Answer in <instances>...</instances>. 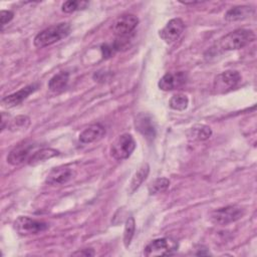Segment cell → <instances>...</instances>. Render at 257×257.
Masks as SVG:
<instances>
[{
    "label": "cell",
    "instance_id": "obj_1",
    "mask_svg": "<svg viewBox=\"0 0 257 257\" xmlns=\"http://www.w3.org/2000/svg\"><path fill=\"white\" fill-rule=\"evenodd\" d=\"M70 33V25L68 23L62 22L45 28L40 31L33 40L34 46L37 48H43L49 46L55 42L68 36Z\"/></svg>",
    "mask_w": 257,
    "mask_h": 257
},
{
    "label": "cell",
    "instance_id": "obj_2",
    "mask_svg": "<svg viewBox=\"0 0 257 257\" xmlns=\"http://www.w3.org/2000/svg\"><path fill=\"white\" fill-rule=\"evenodd\" d=\"M255 40V33L251 29L239 28L223 36L219 41V47L222 50L241 49Z\"/></svg>",
    "mask_w": 257,
    "mask_h": 257
},
{
    "label": "cell",
    "instance_id": "obj_3",
    "mask_svg": "<svg viewBox=\"0 0 257 257\" xmlns=\"http://www.w3.org/2000/svg\"><path fill=\"white\" fill-rule=\"evenodd\" d=\"M178 242L171 237L159 238L151 241L144 249V255L148 257L168 256L178 250Z\"/></svg>",
    "mask_w": 257,
    "mask_h": 257
},
{
    "label": "cell",
    "instance_id": "obj_4",
    "mask_svg": "<svg viewBox=\"0 0 257 257\" xmlns=\"http://www.w3.org/2000/svg\"><path fill=\"white\" fill-rule=\"evenodd\" d=\"M244 215V209L238 205H229L214 210L210 215V220L216 225H228L241 219Z\"/></svg>",
    "mask_w": 257,
    "mask_h": 257
},
{
    "label": "cell",
    "instance_id": "obj_5",
    "mask_svg": "<svg viewBox=\"0 0 257 257\" xmlns=\"http://www.w3.org/2000/svg\"><path fill=\"white\" fill-rule=\"evenodd\" d=\"M15 231L21 236L35 235L46 231L49 228L48 223L35 220L27 216H19L13 223Z\"/></svg>",
    "mask_w": 257,
    "mask_h": 257
},
{
    "label": "cell",
    "instance_id": "obj_6",
    "mask_svg": "<svg viewBox=\"0 0 257 257\" xmlns=\"http://www.w3.org/2000/svg\"><path fill=\"white\" fill-rule=\"evenodd\" d=\"M136 149V141L130 134L118 136L110 146V155L117 161L125 160Z\"/></svg>",
    "mask_w": 257,
    "mask_h": 257
},
{
    "label": "cell",
    "instance_id": "obj_7",
    "mask_svg": "<svg viewBox=\"0 0 257 257\" xmlns=\"http://www.w3.org/2000/svg\"><path fill=\"white\" fill-rule=\"evenodd\" d=\"M241 76L236 70H226L216 75L213 83L215 93L223 94L237 86L240 82Z\"/></svg>",
    "mask_w": 257,
    "mask_h": 257
},
{
    "label": "cell",
    "instance_id": "obj_8",
    "mask_svg": "<svg viewBox=\"0 0 257 257\" xmlns=\"http://www.w3.org/2000/svg\"><path fill=\"white\" fill-rule=\"evenodd\" d=\"M139 24V18L134 14L119 16L112 25V31L117 37H126Z\"/></svg>",
    "mask_w": 257,
    "mask_h": 257
},
{
    "label": "cell",
    "instance_id": "obj_9",
    "mask_svg": "<svg viewBox=\"0 0 257 257\" xmlns=\"http://www.w3.org/2000/svg\"><path fill=\"white\" fill-rule=\"evenodd\" d=\"M185 28L184 21L181 18L171 19L163 29L160 30L159 35L166 43H173L179 39Z\"/></svg>",
    "mask_w": 257,
    "mask_h": 257
},
{
    "label": "cell",
    "instance_id": "obj_10",
    "mask_svg": "<svg viewBox=\"0 0 257 257\" xmlns=\"http://www.w3.org/2000/svg\"><path fill=\"white\" fill-rule=\"evenodd\" d=\"M34 147L35 146L32 143H28V142H23L17 145L8 154L7 163H9L12 166H18L26 161L28 162L29 158L33 154L32 150Z\"/></svg>",
    "mask_w": 257,
    "mask_h": 257
},
{
    "label": "cell",
    "instance_id": "obj_11",
    "mask_svg": "<svg viewBox=\"0 0 257 257\" xmlns=\"http://www.w3.org/2000/svg\"><path fill=\"white\" fill-rule=\"evenodd\" d=\"M75 175L74 170L67 166H58L53 168L46 176L45 183L48 185H63L70 181Z\"/></svg>",
    "mask_w": 257,
    "mask_h": 257
},
{
    "label": "cell",
    "instance_id": "obj_12",
    "mask_svg": "<svg viewBox=\"0 0 257 257\" xmlns=\"http://www.w3.org/2000/svg\"><path fill=\"white\" fill-rule=\"evenodd\" d=\"M37 88H38V84L37 83H32V84L26 85V86L22 87L21 89H19L18 91L4 96L1 99V103H2L3 106L8 107V108L9 107H14V106L20 104L31 93H33Z\"/></svg>",
    "mask_w": 257,
    "mask_h": 257
},
{
    "label": "cell",
    "instance_id": "obj_13",
    "mask_svg": "<svg viewBox=\"0 0 257 257\" xmlns=\"http://www.w3.org/2000/svg\"><path fill=\"white\" fill-rule=\"evenodd\" d=\"M135 126L148 140H153L156 137V125L150 114L139 113L135 119Z\"/></svg>",
    "mask_w": 257,
    "mask_h": 257
},
{
    "label": "cell",
    "instance_id": "obj_14",
    "mask_svg": "<svg viewBox=\"0 0 257 257\" xmlns=\"http://www.w3.org/2000/svg\"><path fill=\"white\" fill-rule=\"evenodd\" d=\"M185 82H186V75L184 72L179 71L175 74L168 72L159 80L158 85H159L160 89L169 91V90H173V89L181 86Z\"/></svg>",
    "mask_w": 257,
    "mask_h": 257
},
{
    "label": "cell",
    "instance_id": "obj_15",
    "mask_svg": "<svg viewBox=\"0 0 257 257\" xmlns=\"http://www.w3.org/2000/svg\"><path fill=\"white\" fill-rule=\"evenodd\" d=\"M105 135V128L100 123H93L86 126L78 137V140L82 144H90L100 140Z\"/></svg>",
    "mask_w": 257,
    "mask_h": 257
},
{
    "label": "cell",
    "instance_id": "obj_16",
    "mask_svg": "<svg viewBox=\"0 0 257 257\" xmlns=\"http://www.w3.org/2000/svg\"><path fill=\"white\" fill-rule=\"evenodd\" d=\"M255 12V9L252 6L248 5H238L230 8L224 15L225 20L229 22L240 21L247 18H250Z\"/></svg>",
    "mask_w": 257,
    "mask_h": 257
},
{
    "label": "cell",
    "instance_id": "obj_17",
    "mask_svg": "<svg viewBox=\"0 0 257 257\" xmlns=\"http://www.w3.org/2000/svg\"><path fill=\"white\" fill-rule=\"evenodd\" d=\"M149 173H150V167H149L148 163L143 164L138 169V171L135 173V175L131 181V184H130L128 192L131 194H133L135 191H137L140 188V186L143 184V182L147 179Z\"/></svg>",
    "mask_w": 257,
    "mask_h": 257
},
{
    "label": "cell",
    "instance_id": "obj_18",
    "mask_svg": "<svg viewBox=\"0 0 257 257\" xmlns=\"http://www.w3.org/2000/svg\"><path fill=\"white\" fill-rule=\"evenodd\" d=\"M59 155V151L52 149V148H43L40 149L38 151H35L31 157L28 160V164L29 165H35L38 164L40 162H44L48 159H51L55 156Z\"/></svg>",
    "mask_w": 257,
    "mask_h": 257
},
{
    "label": "cell",
    "instance_id": "obj_19",
    "mask_svg": "<svg viewBox=\"0 0 257 257\" xmlns=\"http://www.w3.org/2000/svg\"><path fill=\"white\" fill-rule=\"evenodd\" d=\"M68 80L69 73L67 71H60L50 78L48 82V88L51 91H60L67 85Z\"/></svg>",
    "mask_w": 257,
    "mask_h": 257
},
{
    "label": "cell",
    "instance_id": "obj_20",
    "mask_svg": "<svg viewBox=\"0 0 257 257\" xmlns=\"http://www.w3.org/2000/svg\"><path fill=\"white\" fill-rule=\"evenodd\" d=\"M212 136L211 128L206 124H196L191 127L189 137L194 141H206Z\"/></svg>",
    "mask_w": 257,
    "mask_h": 257
},
{
    "label": "cell",
    "instance_id": "obj_21",
    "mask_svg": "<svg viewBox=\"0 0 257 257\" xmlns=\"http://www.w3.org/2000/svg\"><path fill=\"white\" fill-rule=\"evenodd\" d=\"M30 124V118L27 115H17L7 124V128L11 132H19L26 130Z\"/></svg>",
    "mask_w": 257,
    "mask_h": 257
},
{
    "label": "cell",
    "instance_id": "obj_22",
    "mask_svg": "<svg viewBox=\"0 0 257 257\" xmlns=\"http://www.w3.org/2000/svg\"><path fill=\"white\" fill-rule=\"evenodd\" d=\"M170 186V181L167 178H157L149 185V194L156 195L166 191Z\"/></svg>",
    "mask_w": 257,
    "mask_h": 257
},
{
    "label": "cell",
    "instance_id": "obj_23",
    "mask_svg": "<svg viewBox=\"0 0 257 257\" xmlns=\"http://www.w3.org/2000/svg\"><path fill=\"white\" fill-rule=\"evenodd\" d=\"M135 230H136V222H135L134 217L131 216L125 221L124 231H123V244L126 248L131 245L132 239L135 234Z\"/></svg>",
    "mask_w": 257,
    "mask_h": 257
},
{
    "label": "cell",
    "instance_id": "obj_24",
    "mask_svg": "<svg viewBox=\"0 0 257 257\" xmlns=\"http://www.w3.org/2000/svg\"><path fill=\"white\" fill-rule=\"evenodd\" d=\"M169 104H170V107L175 110H184L187 108L189 104V99L185 94L178 93L171 97Z\"/></svg>",
    "mask_w": 257,
    "mask_h": 257
},
{
    "label": "cell",
    "instance_id": "obj_25",
    "mask_svg": "<svg viewBox=\"0 0 257 257\" xmlns=\"http://www.w3.org/2000/svg\"><path fill=\"white\" fill-rule=\"evenodd\" d=\"M88 5V2L86 1H65L62 6H61V10L64 13H72L74 11L77 10H81V9H85L86 6Z\"/></svg>",
    "mask_w": 257,
    "mask_h": 257
},
{
    "label": "cell",
    "instance_id": "obj_26",
    "mask_svg": "<svg viewBox=\"0 0 257 257\" xmlns=\"http://www.w3.org/2000/svg\"><path fill=\"white\" fill-rule=\"evenodd\" d=\"M14 13L10 10H2L0 12V24L1 26H4L5 24L9 23L13 19Z\"/></svg>",
    "mask_w": 257,
    "mask_h": 257
},
{
    "label": "cell",
    "instance_id": "obj_27",
    "mask_svg": "<svg viewBox=\"0 0 257 257\" xmlns=\"http://www.w3.org/2000/svg\"><path fill=\"white\" fill-rule=\"evenodd\" d=\"M72 256H84V257H89L94 255V251L91 248H85V249H80L71 254Z\"/></svg>",
    "mask_w": 257,
    "mask_h": 257
}]
</instances>
